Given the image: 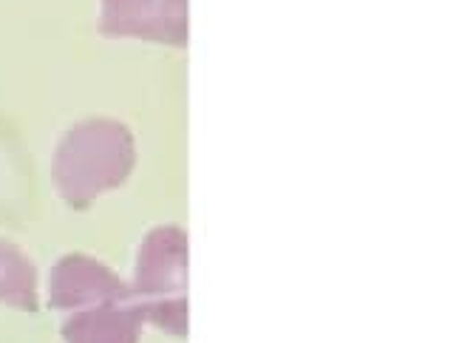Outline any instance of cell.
<instances>
[{
	"mask_svg": "<svg viewBox=\"0 0 459 343\" xmlns=\"http://www.w3.org/2000/svg\"><path fill=\"white\" fill-rule=\"evenodd\" d=\"M48 301L60 315L65 343H139L143 310L111 267L72 252L63 256L48 276Z\"/></svg>",
	"mask_w": 459,
	"mask_h": 343,
	"instance_id": "6da1fadb",
	"label": "cell"
},
{
	"mask_svg": "<svg viewBox=\"0 0 459 343\" xmlns=\"http://www.w3.org/2000/svg\"><path fill=\"white\" fill-rule=\"evenodd\" d=\"M136 165V142L128 125L94 117L77 122L60 139L51 162V176L63 202L82 210L119 188Z\"/></svg>",
	"mask_w": 459,
	"mask_h": 343,
	"instance_id": "7a4b0ae2",
	"label": "cell"
},
{
	"mask_svg": "<svg viewBox=\"0 0 459 343\" xmlns=\"http://www.w3.org/2000/svg\"><path fill=\"white\" fill-rule=\"evenodd\" d=\"M131 293L143 318L170 338L187 335V233L182 227L151 230L136 252Z\"/></svg>",
	"mask_w": 459,
	"mask_h": 343,
	"instance_id": "3957f363",
	"label": "cell"
},
{
	"mask_svg": "<svg viewBox=\"0 0 459 343\" xmlns=\"http://www.w3.org/2000/svg\"><path fill=\"white\" fill-rule=\"evenodd\" d=\"M100 34L185 46L187 0H100Z\"/></svg>",
	"mask_w": 459,
	"mask_h": 343,
	"instance_id": "277c9868",
	"label": "cell"
},
{
	"mask_svg": "<svg viewBox=\"0 0 459 343\" xmlns=\"http://www.w3.org/2000/svg\"><path fill=\"white\" fill-rule=\"evenodd\" d=\"M0 303L23 312L38 310V269L21 247L6 239H0Z\"/></svg>",
	"mask_w": 459,
	"mask_h": 343,
	"instance_id": "5b68a950",
	"label": "cell"
}]
</instances>
